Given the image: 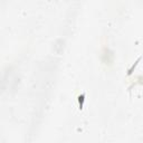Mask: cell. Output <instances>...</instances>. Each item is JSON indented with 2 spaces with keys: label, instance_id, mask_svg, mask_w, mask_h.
Masks as SVG:
<instances>
[{
  "label": "cell",
  "instance_id": "1",
  "mask_svg": "<svg viewBox=\"0 0 143 143\" xmlns=\"http://www.w3.org/2000/svg\"><path fill=\"white\" fill-rule=\"evenodd\" d=\"M85 97H86V94H85V93H82V94H79V95L77 96V101H78V108H79V111H82V110H83V107H84Z\"/></svg>",
  "mask_w": 143,
  "mask_h": 143
},
{
  "label": "cell",
  "instance_id": "2",
  "mask_svg": "<svg viewBox=\"0 0 143 143\" xmlns=\"http://www.w3.org/2000/svg\"><path fill=\"white\" fill-rule=\"evenodd\" d=\"M139 62H140V58L138 59V60L135 62V64H134V65H132V67H131V68L128 69V76H130V75H132V73L134 72V68H135V67L138 66V64H139Z\"/></svg>",
  "mask_w": 143,
  "mask_h": 143
}]
</instances>
